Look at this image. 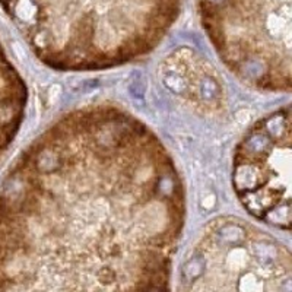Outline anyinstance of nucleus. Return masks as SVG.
I'll return each mask as SVG.
<instances>
[{
    "label": "nucleus",
    "instance_id": "f257e3e1",
    "mask_svg": "<svg viewBox=\"0 0 292 292\" xmlns=\"http://www.w3.org/2000/svg\"><path fill=\"white\" fill-rule=\"evenodd\" d=\"M186 215L147 124L113 104L73 110L0 186V292H171Z\"/></svg>",
    "mask_w": 292,
    "mask_h": 292
},
{
    "label": "nucleus",
    "instance_id": "f03ea898",
    "mask_svg": "<svg viewBox=\"0 0 292 292\" xmlns=\"http://www.w3.org/2000/svg\"><path fill=\"white\" fill-rule=\"evenodd\" d=\"M183 0H0L34 54L60 72H99L152 53Z\"/></svg>",
    "mask_w": 292,
    "mask_h": 292
},
{
    "label": "nucleus",
    "instance_id": "7ed1b4c3",
    "mask_svg": "<svg viewBox=\"0 0 292 292\" xmlns=\"http://www.w3.org/2000/svg\"><path fill=\"white\" fill-rule=\"evenodd\" d=\"M197 10L216 54L241 82L291 91V0H197Z\"/></svg>",
    "mask_w": 292,
    "mask_h": 292
},
{
    "label": "nucleus",
    "instance_id": "20e7f679",
    "mask_svg": "<svg viewBox=\"0 0 292 292\" xmlns=\"http://www.w3.org/2000/svg\"><path fill=\"white\" fill-rule=\"evenodd\" d=\"M291 253L240 218L209 222L180 269L177 292H291Z\"/></svg>",
    "mask_w": 292,
    "mask_h": 292
},
{
    "label": "nucleus",
    "instance_id": "39448f33",
    "mask_svg": "<svg viewBox=\"0 0 292 292\" xmlns=\"http://www.w3.org/2000/svg\"><path fill=\"white\" fill-rule=\"evenodd\" d=\"M291 111L256 121L234 150L233 187L240 203L263 224L291 227Z\"/></svg>",
    "mask_w": 292,
    "mask_h": 292
}]
</instances>
